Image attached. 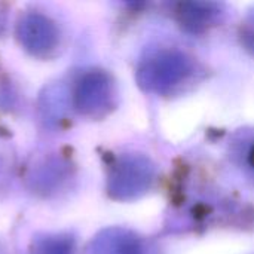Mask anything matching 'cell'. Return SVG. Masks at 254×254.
Returning <instances> with one entry per match:
<instances>
[{
	"instance_id": "obj_10",
	"label": "cell",
	"mask_w": 254,
	"mask_h": 254,
	"mask_svg": "<svg viewBox=\"0 0 254 254\" xmlns=\"http://www.w3.org/2000/svg\"><path fill=\"white\" fill-rule=\"evenodd\" d=\"M241 43L252 55H254V15H252L241 27Z\"/></svg>"
},
{
	"instance_id": "obj_12",
	"label": "cell",
	"mask_w": 254,
	"mask_h": 254,
	"mask_svg": "<svg viewBox=\"0 0 254 254\" xmlns=\"http://www.w3.org/2000/svg\"><path fill=\"white\" fill-rule=\"evenodd\" d=\"M0 254H1V253H0Z\"/></svg>"
},
{
	"instance_id": "obj_7",
	"label": "cell",
	"mask_w": 254,
	"mask_h": 254,
	"mask_svg": "<svg viewBox=\"0 0 254 254\" xmlns=\"http://www.w3.org/2000/svg\"><path fill=\"white\" fill-rule=\"evenodd\" d=\"M67 174V164H64V161L58 158H49L33 171V188L45 195L49 192H55L65 180Z\"/></svg>"
},
{
	"instance_id": "obj_11",
	"label": "cell",
	"mask_w": 254,
	"mask_h": 254,
	"mask_svg": "<svg viewBox=\"0 0 254 254\" xmlns=\"http://www.w3.org/2000/svg\"><path fill=\"white\" fill-rule=\"evenodd\" d=\"M244 162H246V167H247L250 171H253L254 173V141L253 144L247 149V152H246Z\"/></svg>"
},
{
	"instance_id": "obj_8",
	"label": "cell",
	"mask_w": 254,
	"mask_h": 254,
	"mask_svg": "<svg viewBox=\"0 0 254 254\" xmlns=\"http://www.w3.org/2000/svg\"><path fill=\"white\" fill-rule=\"evenodd\" d=\"M65 94L63 86L54 85L49 86L45 94L40 97V116L48 125L58 124L64 116V103Z\"/></svg>"
},
{
	"instance_id": "obj_1",
	"label": "cell",
	"mask_w": 254,
	"mask_h": 254,
	"mask_svg": "<svg viewBox=\"0 0 254 254\" xmlns=\"http://www.w3.org/2000/svg\"><path fill=\"white\" fill-rule=\"evenodd\" d=\"M195 71L192 58L185 52L162 48L147 54L135 70L138 86L155 95H168L182 86Z\"/></svg>"
},
{
	"instance_id": "obj_2",
	"label": "cell",
	"mask_w": 254,
	"mask_h": 254,
	"mask_svg": "<svg viewBox=\"0 0 254 254\" xmlns=\"http://www.w3.org/2000/svg\"><path fill=\"white\" fill-rule=\"evenodd\" d=\"M156 176L155 164L144 155L125 153L109 168L107 193L115 201H134L149 192Z\"/></svg>"
},
{
	"instance_id": "obj_4",
	"label": "cell",
	"mask_w": 254,
	"mask_h": 254,
	"mask_svg": "<svg viewBox=\"0 0 254 254\" xmlns=\"http://www.w3.org/2000/svg\"><path fill=\"white\" fill-rule=\"evenodd\" d=\"M16 37L21 46L37 58L51 57L60 45L57 24L49 16L39 12H28L19 18Z\"/></svg>"
},
{
	"instance_id": "obj_3",
	"label": "cell",
	"mask_w": 254,
	"mask_h": 254,
	"mask_svg": "<svg viewBox=\"0 0 254 254\" xmlns=\"http://www.w3.org/2000/svg\"><path fill=\"white\" fill-rule=\"evenodd\" d=\"M115 106V83L112 76L100 68L85 71L73 91V107L86 118H103Z\"/></svg>"
},
{
	"instance_id": "obj_6",
	"label": "cell",
	"mask_w": 254,
	"mask_h": 254,
	"mask_svg": "<svg viewBox=\"0 0 254 254\" xmlns=\"http://www.w3.org/2000/svg\"><path fill=\"white\" fill-rule=\"evenodd\" d=\"M91 254H144L141 240L125 228H107L95 235Z\"/></svg>"
},
{
	"instance_id": "obj_5",
	"label": "cell",
	"mask_w": 254,
	"mask_h": 254,
	"mask_svg": "<svg viewBox=\"0 0 254 254\" xmlns=\"http://www.w3.org/2000/svg\"><path fill=\"white\" fill-rule=\"evenodd\" d=\"M177 22L189 33H204L217 25L225 16V6L217 1L189 0L176 4Z\"/></svg>"
},
{
	"instance_id": "obj_9",
	"label": "cell",
	"mask_w": 254,
	"mask_h": 254,
	"mask_svg": "<svg viewBox=\"0 0 254 254\" xmlns=\"http://www.w3.org/2000/svg\"><path fill=\"white\" fill-rule=\"evenodd\" d=\"M31 254H74V240L68 235H45L34 240Z\"/></svg>"
}]
</instances>
